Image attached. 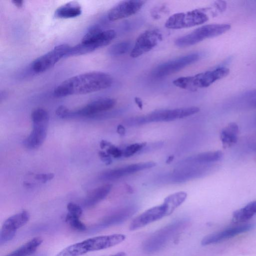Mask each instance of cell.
<instances>
[{
	"label": "cell",
	"instance_id": "30",
	"mask_svg": "<svg viewBox=\"0 0 256 256\" xmlns=\"http://www.w3.org/2000/svg\"><path fill=\"white\" fill-rule=\"evenodd\" d=\"M66 222L74 230L82 231L86 230V225L81 222L80 218L68 214L66 216Z\"/></svg>",
	"mask_w": 256,
	"mask_h": 256
},
{
	"label": "cell",
	"instance_id": "21",
	"mask_svg": "<svg viewBox=\"0 0 256 256\" xmlns=\"http://www.w3.org/2000/svg\"><path fill=\"white\" fill-rule=\"evenodd\" d=\"M207 166H186L182 169L174 172L170 178L173 182H182L196 178L206 170Z\"/></svg>",
	"mask_w": 256,
	"mask_h": 256
},
{
	"label": "cell",
	"instance_id": "7",
	"mask_svg": "<svg viewBox=\"0 0 256 256\" xmlns=\"http://www.w3.org/2000/svg\"><path fill=\"white\" fill-rule=\"evenodd\" d=\"M208 20L205 9H196L173 14L166 21L165 26L169 29H182L203 24Z\"/></svg>",
	"mask_w": 256,
	"mask_h": 256
},
{
	"label": "cell",
	"instance_id": "36",
	"mask_svg": "<svg viewBox=\"0 0 256 256\" xmlns=\"http://www.w3.org/2000/svg\"><path fill=\"white\" fill-rule=\"evenodd\" d=\"M106 152L114 158H119L122 156V150L112 144L108 146Z\"/></svg>",
	"mask_w": 256,
	"mask_h": 256
},
{
	"label": "cell",
	"instance_id": "4",
	"mask_svg": "<svg viewBox=\"0 0 256 256\" xmlns=\"http://www.w3.org/2000/svg\"><path fill=\"white\" fill-rule=\"evenodd\" d=\"M188 223V220L186 218L178 219L158 230L144 242V250L148 254L160 250L174 236L186 228Z\"/></svg>",
	"mask_w": 256,
	"mask_h": 256
},
{
	"label": "cell",
	"instance_id": "12",
	"mask_svg": "<svg viewBox=\"0 0 256 256\" xmlns=\"http://www.w3.org/2000/svg\"><path fill=\"white\" fill-rule=\"evenodd\" d=\"M30 215L26 210L8 218L4 222L0 232V244H4L14 236L16 230L29 220Z\"/></svg>",
	"mask_w": 256,
	"mask_h": 256
},
{
	"label": "cell",
	"instance_id": "8",
	"mask_svg": "<svg viewBox=\"0 0 256 256\" xmlns=\"http://www.w3.org/2000/svg\"><path fill=\"white\" fill-rule=\"evenodd\" d=\"M200 56V54L195 52L170 60L156 66L152 71V75L156 78L168 76L195 62Z\"/></svg>",
	"mask_w": 256,
	"mask_h": 256
},
{
	"label": "cell",
	"instance_id": "23",
	"mask_svg": "<svg viewBox=\"0 0 256 256\" xmlns=\"http://www.w3.org/2000/svg\"><path fill=\"white\" fill-rule=\"evenodd\" d=\"M82 13L80 5L76 2H68L56 8L54 12L56 17L61 18H73Z\"/></svg>",
	"mask_w": 256,
	"mask_h": 256
},
{
	"label": "cell",
	"instance_id": "22",
	"mask_svg": "<svg viewBox=\"0 0 256 256\" xmlns=\"http://www.w3.org/2000/svg\"><path fill=\"white\" fill-rule=\"evenodd\" d=\"M238 126L235 122H231L224 127L220 134L223 147L228 148L234 144L238 140Z\"/></svg>",
	"mask_w": 256,
	"mask_h": 256
},
{
	"label": "cell",
	"instance_id": "24",
	"mask_svg": "<svg viewBox=\"0 0 256 256\" xmlns=\"http://www.w3.org/2000/svg\"><path fill=\"white\" fill-rule=\"evenodd\" d=\"M112 188L111 184H106L92 190L86 196L84 204L87 207L94 206L108 195Z\"/></svg>",
	"mask_w": 256,
	"mask_h": 256
},
{
	"label": "cell",
	"instance_id": "28",
	"mask_svg": "<svg viewBox=\"0 0 256 256\" xmlns=\"http://www.w3.org/2000/svg\"><path fill=\"white\" fill-rule=\"evenodd\" d=\"M31 118L33 124H48L49 115L44 109L38 108L34 110L32 113Z\"/></svg>",
	"mask_w": 256,
	"mask_h": 256
},
{
	"label": "cell",
	"instance_id": "10",
	"mask_svg": "<svg viewBox=\"0 0 256 256\" xmlns=\"http://www.w3.org/2000/svg\"><path fill=\"white\" fill-rule=\"evenodd\" d=\"M70 46L62 44L36 59L32 64V69L36 73L46 72L52 68L61 58L66 57Z\"/></svg>",
	"mask_w": 256,
	"mask_h": 256
},
{
	"label": "cell",
	"instance_id": "17",
	"mask_svg": "<svg viewBox=\"0 0 256 256\" xmlns=\"http://www.w3.org/2000/svg\"><path fill=\"white\" fill-rule=\"evenodd\" d=\"M253 226V224H245L210 234L202 239L201 244L203 246H206L218 243L240 234L250 231Z\"/></svg>",
	"mask_w": 256,
	"mask_h": 256
},
{
	"label": "cell",
	"instance_id": "42",
	"mask_svg": "<svg viewBox=\"0 0 256 256\" xmlns=\"http://www.w3.org/2000/svg\"><path fill=\"white\" fill-rule=\"evenodd\" d=\"M118 132L120 134H124L125 132V130L122 126H118Z\"/></svg>",
	"mask_w": 256,
	"mask_h": 256
},
{
	"label": "cell",
	"instance_id": "3",
	"mask_svg": "<svg viewBox=\"0 0 256 256\" xmlns=\"http://www.w3.org/2000/svg\"><path fill=\"white\" fill-rule=\"evenodd\" d=\"M199 110L196 106L156 110L145 116L130 118L124 123L128 126H138L150 122H170L190 116Z\"/></svg>",
	"mask_w": 256,
	"mask_h": 256
},
{
	"label": "cell",
	"instance_id": "11",
	"mask_svg": "<svg viewBox=\"0 0 256 256\" xmlns=\"http://www.w3.org/2000/svg\"><path fill=\"white\" fill-rule=\"evenodd\" d=\"M162 36L156 29L146 30L137 38L131 50L130 56L136 58L151 50L162 40Z\"/></svg>",
	"mask_w": 256,
	"mask_h": 256
},
{
	"label": "cell",
	"instance_id": "43",
	"mask_svg": "<svg viewBox=\"0 0 256 256\" xmlns=\"http://www.w3.org/2000/svg\"><path fill=\"white\" fill-rule=\"evenodd\" d=\"M110 256H126V254L124 252H119Z\"/></svg>",
	"mask_w": 256,
	"mask_h": 256
},
{
	"label": "cell",
	"instance_id": "18",
	"mask_svg": "<svg viewBox=\"0 0 256 256\" xmlns=\"http://www.w3.org/2000/svg\"><path fill=\"white\" fill-rule=\"evenodd\" d=\"M137 210L138 207L134 205L124 206L106 216L98 227L104 228L120 224L133 216Z\"/></svg>",
	"mask_w": 256,
	"mask_h": 256
},
{
	"label": "cell",
	"instance_id": "27",
	"mask_svg": "<svg viewBox=\"0 0 256 256\" xmlns=\"http://www.w3.org/2000/svg\"><path fill=\"white\" fill-rule=\"evenodd\" d=\"M186 197L187 194L186 192H178L166 197L163 202L166 206L170 214L185 201Z\"/></svg>",
	"mask_w": 256,
	"mask_h": 256
},
{
	"label": "cell",
	"instance_id": "38",
	"mask_svg": "<svg viewBox=\"0 0 256 256\" xmlns=\"http://www.w3.org/2000/svg\"><path fill=\"white\" fill-rule=\"evenodd\" d=\"M98 156L106 164H110L112 163V160L110 155L108 154L107 152H105L103 151H100L98 152Z\"/></svg>",
	"mask_w": 256,
	"mask_h": 256
},
{
	"label": "cell",
	"instance_id": "6",
	"mask_svg": "<svg viewBox=\"0 0 256 256\" xmlns=\"http://www.w3.org/2000/svg\"><path fill=\"white\" fill-rule=\"evenodd\" d=\"M230 28V25L228 24H206L177 38L175 41V44L179 48L192 46L206 39L222 35L228 31Z\"/></svg>",
	"mask_w": 256,
	"mask_h": 256
},
{
	"label": "cell",
	"instance_id": "2",
	"mask_svg": "<svg viewBox=\"0 0 256 256\" xmlns=\"http://www.w3.org/2000/svg\"><path fill=\"white\" fill-rule=\"evenodd\" d=\"M126 238L123 234L97 236L70 245L56 256H80L90 252L109 248L122 242Z\"/></svg>",
	"mask_w": 256,
	"mask_h": 256
},
{
	"label": "cell",
	"instance_id": "13",
	"mask_svg": "<svg viewBox=\"0 0 256 256\" xmlns=\"http://www.w3.org/2000/svg\"><path fill=\"white\" fill-rule=\"evenodd\" d=\"M169 215L170 214L168 208L163 202L159 206L146 210L136 217L132 222L130 226V230H138Z\"/></svg>",
	"mask_w": 256,
	"mask_h": 256
},
{
	"label": "cell",
	"instance_id": "5",
	"mask_svg": "<svg viewBox=\"0 0 256 256\" xmlns=\"http://www.w3.org/2000/svg\"><path fill=\"white\" fill-rule=\"evenodd\" d=\"M229 73L228 68L220 66L194 76L178 78L172 82L176 87L195 91L200 88L209 86L218 80L226 76Z\"/></svg>",
	"mask_w": 256,
	"mask_h": 256
},
{
	"label": "cell",
	"instance_id": "29",
	"mask_svg": "<svg viewBox=\"0 0 256 256\" xmlns=\"http://www.w3.org/2000/svg\"><path fill=\"white\" fill-rule=\"evenodd\" d=\"M130 48V42L124 41L112 45L108 49V53L111 56H118L127 52Z\"/></svg>",
	"mask_w": 256,
	"mask_h": 256
},
{
	"label": "cell",
	"instance_id": "35",
	"mask_svg": "<svg viewBox=\"0 0 256 256\" xmlns=\"http://www.w3.org/2000/svg\"><path fill=\"white\" fill-rule=\"evenodd\" d=\"M70 113L71 111L64 106H59L56 110V114L62 118H70Z\"/></svg>",
	"mask_w": 256,
	"mask_h": 256
},
{
	"label": "cell",
	"instance_id": "31",
	"mask_svg": "<svg viewBox=\"0 0 256 256\" xmlns=\"http://www.w3.org/2000/svg\"><path fill=\"white\" fill-rule=\"evenodd\" d=\"M103 30L98 25L92 26L83 36L80 42H90L94 40Z\"/></svg>",
	"mask_w": 256,
	"mask_h": 256
},
{
	"label": "cell",
	"instance_id": "1",
	"mask_svg": "<svg viewBox=\"0 0 256 256\" xmlns=\"http://www.w3.org/2000/svg\"><path fill=\"white\" fill-rule=\"evenodd\" d=\"M112 78L108 74L90 72L75 76L62 82L54 90L56 97L87 94L110 87Z\"/></svg>",
	"mask_w": 256,
	"mask_h": 256
},
{
	"label": "cell",
	"instance_id": "39",
	"mask_svg": "<svg viewBox=\"0 0 256 256\" xmlns=\"http://www.w3.org/2000/svg\"><path fill=\"white\" fill-rule=\"evenodd\" d=\"M12 2L18 8H21L24 2L22 0H13Z\"/></svg>",
	"mask_w": 256,
	"mask_h": 256
},
{
	"label": "cell",
	"instance_id": "20",
	"mask_svg": "<svg viewBox=\"0 0 256 256\" xmlns=\"http://www.w3.org/2000/svg\"><path fill=\"white\" fill-rule=\"evenodd\" d=\"M48 124H33L30 134L24 140V144L28 149H36L44 143L47 134Z\"/></svg>",
	"mask_w": 256,
	"mask_h": 256
},
{
	"label": "cell",
	"instance_id": "34",
	"mask_svg": "<svg viewBox=\"0 0 256 256\" xmlns=\"http://www.w3.org/2000/svg\"><path fill=\"white\" fill-rule=\"evenodd\" d=\"M67 210L70 214L80 218L82 214V208L78 204L74 202H69L67 204Z\"/></svg>",
	"mask_w": 256,
	"mask_h": 256
},
{
	"label": "cell",
	"instance_id": "16",
	"mask_svg": "<svg viewBox=\"0 0 256 256\" xmlns=\"http://www.w3.org/2000/svg\"><path fill=\"white\" fill-rule=\"evenodd\" d=\"M114 99L110 98H101L94 100L83 108L71 112V117L75 116H88L106 112L116 105Z\"/></svg>",
	"mask_w": 256,
	"mask_h": 256
},
{
	"label": "cell",
	"instance_id": "9",
	"mask_svg": "<svg viewBox=\"0 0 256 256\" xmlns=\"http://www.w3.org/2000/svg\"><path fill=\"white\" fill-rule=\"evenodd\" d=\"M116 32L114 30H102L96 38L88 43H80L70 46L66 57L78 56L92 52L98 48L108 44L116 38Z\"/></svg>",
	"mask_w": 256,
	"mask_h": 256
},
{
	"label": "cell",
	"instance_id": "15",
	"mask_svg": "<svg viewBox=\"0 0 256 256\" xmlns=\"http://www.w3.org/2000/svg\"><path fill=\"white\" fill-rule=\"evenodd\" d=\"M155 166V162H152L132 164L105 171L100 175V178L103 180H113L141 170L150 168Z\"/></svg>",
	"mask_w": 256,
	"mask_h": 256
},
{
	"label": "cell",
	"instance_id": "25",
	"mask_svg": "<svg viewBox=\"0 0 256 256\" xmlns=\"http://www.w3.org/2000/svg\"><path fill=\"white\" fill-rule=\"evenodd\" d=\"M42 242L40 237H35L6 256H30L36 250Z\"/></svg>",
	"mask_w": 256,
	"mask_h": 256
},
{
	"label": "cell",
	"instance_id": "33",
	"mask_svg": "<svg viewBox=\"0 0 256 256\" xmlns=\"http://www.w3.org/2000/svg\"><path fill=\"white\" fill-rule=\"evenodd\" d=\"M242 98L247 104L256 108V89L249 90L244 94Z\"/></svg>",
	"mask_w": 256,
	"mask_h": 256
},
{
	"label": "cell",
	"instance_id": "37",
	"mask_svg": "<svg viewBox=\"0 0 256 256\" xmlns=\"http://www.w3.org/2000/svg\"><path fill=\"white\" fill-rule=\"evenodd\" d=\"M53 173L39 174L34 176V178L42 182H46L52 180L54 178Z\"/></svg>",
	"mask_w": 256,
	"mask_h": 256
},
{
	"label": "cell",
	"instance_id": "14",
	"mask_svg": "<svg viewBox=\"0 0 256 256\" xmlns=\"http://www.w3.org/2000/svg\"><path fill=\"white\" fill-rule=\"evenodd\" d=\"M146 2L144 0L122 1L112 8L108 14L110 20L115 21L130 17L138 12Z\"/></svg>",
	"mask_w": 256,
	"mask_h": 256
},
{
	"label": "cell",
	"instance_id": "40",
	"mask_svg": "<svg viewBox=\"0 0 256 256\" xmlns=\"http://www.w3.org/2000/svg\"><path fill=\"white\" fill-rule=\"evenodd\" d=\"M111 143L105 140H102L100 142V147L102 149L105 148L106 146H108Z\"/></svg>",
	"mask_w": 256,
	"mask_h": 256
},
{
	"label": "cell",
	"instance_id": "32",
	"mask_svg": "<svg viewBox=\"0 0 256 256\" xmlns=\"http://www.w3.org/2000/svg\"><path fill=\"white\" fill-rule=\"evenodd\" d=\"M146 142L136 143L130 144L126 148L122 150V156L124 157H129L133 154L142 150L146 147Z\"/></svg>",
	"mask_w": 256,
	"mask_h": 256
},
{
	"label": "cell",
	"instance_id": "26",
	"mask_svg": "<svg viewBox=\"0 0 256 256\" xmlns=\"http://www.w3.org/2000/svg\"><path fill=\"white\" fill-rule=\"evenodd\" d=\"M256 214V200L247 204L244 207L235 211L232 220L234 222H242L251 218Z\"/></svg>",
	"mask_w": 256,
	"mask_h": 256
},
{
	"label": "cell",
	"instance_id": "41",
	"mask_svg": "<svg viewBox=\"0 0 256 256\" xmlns=\"http://www.w3.org/2000/svg\"><path fill=\"white\" fill-rule=\"evenodd\" d=\"M134 101L138 106L140 108H142V100L138 97L134 98Z\"/></svg>",
	"mask_w": 256,
	"mask_h": 256
},
{
	"label": "cell",
	"instance_id": "19",
	"mask_svg": "<svg viewBox=\"0 0 256 256\" xmlns=\"http://www.w3.org/2000/svg\"><path fill=\"white\" fill-rule=\"evenodd\" d=\"M222 156V152H208L190 156L180 162L181 166L205 165L218 161Z\"/></svg>",
	"mask_w": 256,
	"mask_h": 256
}]
</instances>
